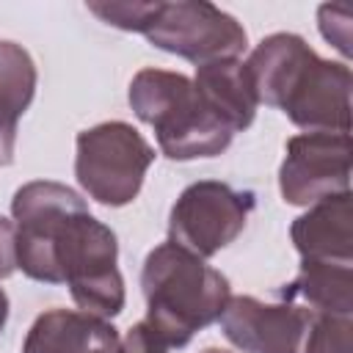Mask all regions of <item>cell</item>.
<instances>
[{"label":"cell","mask_w":353,"mask_h":353,"mask_svg":"<svg viewBox=\"0 0 353 353\" xmlns=\"http://www.w3.org/2000/svg\"><path fill=\"white\" fill-rule=\"evenodd\" d=\"M146 323L168 345L185 347L201 328L212 325L232 298L229 279L201 256L160 243L141 270Z\"/></svg>","instance_id":"6da1fadb"},{"label":"cell","mask_w":353,"mask_h":353,"mask_svg":"<svg viewBox=\"0 0 353 353\" xmlns=\"http://www.w3.org/2000/svg\"><path fill=\"white\" fill-rule=\"evenodd\" d=\"M132 113L157 135L168 160H196L221 154L234 132L218 119L196 91L193 80L179 72L141 69L127 91Z\"/></svg>","instance_id":"7a4b0ae2"},{"label":"cell","mask_w":353,"mask_h":353,"mask_svg":"<svg viewBox=\"0 0 353 353\" xmlns=\"http://www.w3.org/2000/svg\"><path fill=\"white\" fill-rule=\"evenodd\" d=\"M116 259L119 243L110 226L88 210L69 218L55 245V262L61 284H69L80 312L108 320L124 309V279Z\"/></svg>","instance_id":"3957f363"},{"label":"cell","mask_w":353,"mask_h":353,"mask_svg":"<svg viewBox=\"0 0 353 353\" xmlns=\"http://www.w3.org/2000/svg\"><path fill=\"white\" fill-rule=\"evenodd\" d=\"M152 163V143L127 121H102L77 135L74 176L85 196L105 207L138 199Z\"/></svg>","instance_id":"277c9868"},{"label":"cell","mask_w":353,"mask_h":353,"mask_svg":"<svg viewBox=\"0 0 353 353\" xmlns=\"http://www.w3.org/2000/svg\"><path fill=\"white\" fill-rule=\"evenodd\" d=\"M143 36L152 47L179 55L196 66L240 58L248 47L245 28L232 14L204 0H154Z\"/></svg>","instance_id":"5b68a950"},{"label":"cell","mask_w":353,"mask_h":353,"mask_svg":"<svg viewBox=\"0 0 353 353\" xmlns=\"http://www.w3.org/2000/svg\"><path fill=\"white\" fill-rule=\"evenodd\" d=\"M88 210L85 199L52 179H36L22 185L11 199V215L17 226V268L44 284H61L55 245L77 212Z\"/></svg>","instance_id":"8992f818"},{"label":"cell","mask_w":353,"mask_h":353,"mask_svg":"<svg viewBox=\"0 0 353 353\" xmlns=\"http://www.w3.org/2000/svg\"><path fill=\"white\" fill-rule=\"evenodd\" d=\"M254 210V193L237 190L218 179L188 185L168 215V243L210 259L234 243Z\"/></svg>","instance_id":"52a82bcc"},{"label":"cell","mask_w":353,"mask_h":353,"mask_svg":"<svg viewBox=\"0 0 353 353\" xmlns=\"http://www.w3.org/2000/svg\"><path fill=\"white\" fill-rule=\"evenodd\" d=\"M279 190L295 207H312L323 199L350 193V135H292L279 168Z\"/></svg>","instance_id":"ba28073f"},{"label":"cell","mask_w":353,"mask_h":353,"mask_svg":"<svg viewBox=\"0 0 353 353\" xmlns=\"http://www.w3.org/2000/svg\"><path fill=\"white\" fill-rule=\"evenodd\" d=\"M218 323L223 336L243 353H301L312 312L284 301L265 303L251 295H234Z\"/></svg>","instance_id":"9c48e42d"},{"label":"cell","mask_w":353,"mask_h":353,"mask_svg":"<svg viewBox=\"0 0 353 353\" xmlns=\"http://www.w3.org/2000/svg\"><path fill=\"white\" fill-rule=\"evenodd\" d=\"M279 110H284L287 119L306 132L350 135V69L347 63L325 61L314 55L295 77Z\"/></svg>","instance_id":"30bf717a"},{"label":"cell","mask_w":353,"mask_h":353,"mask_svg":"<svg viewBox=\"0 0 353 353\" xmlns=\"http://www.w3.org/2000/svg\"><path fill=\"white\" fill-rule=\"evenodd\" d=\"M353 196H331L292 221L290 237L303 259L353 265Z\"/></svg>","instance_id":"8fae6325"},{"label":"cell","mask_w":353,"mask_h":353,"mask_svg":"<svg viewBox=\"0 0 353 353\" xmlns=\"http://www.w3.org/2000/svg\"><path fill=\"white\" fill-rule=\"evenodd\" d=\"M22 353H119V334L94 314L50 309L33 320Z\"/></svg>","instance_id":"7c38bea8"},{"label":"cell","mask_w":353,"mask_h":353,"mask_svg":"<svg viewBox=\"0 0 353 353\" xmlns=\"http://www.w3.org/2000/svg\"><path fill=\"white\" fill-rule=\"evenodd\" d=\"M314 55L317 52L295 33H273V36L262 39L254 47L251 58L245 61L256 102L281 108L295 77Z\"/></svg>","instance_id":"4fadbf2b"},{"label":"cell","mask_w":353,"mask_h":353,"mask_svg":"<svg viewBox=\"0 0 353 353\" xmlns=\"http://www.w3.org/2000/svg\"><path fill=\"white\" fill-rule=\"evenodd\" d=\"M193 85L201 94V99L210 105V110L232 127V132L251 127L259 102L251 85L245 61L223 58V61L196 66Z\"/></svg>","instance_id":"5bb4252c"},{"label":"cell","mask_w":353,"mask_h":353,"mask_svg":"<svg viewBox=\"0 0 353 353\" xmlns=\"http://www.w3.org/2000/svg\"><path fill=\"white\" fill-rule=\"evenodd\" d=\"M279 298L312 314L353 317V265L303 259L298 276L279 290Z\"/></svg>","instance_id":"9a60e30c"},{"label":"cell","mask_w":353,"mask_h":353,"mask_svg":"<svg viewBox=\"0 0 353 353\" xmlns=\"http://www.w3.org/2000/svg\"><path fill=\"white\" fill-rule=\"evenodd\" d=\"M36 63L22 44L0 41V168L11 165L17 149V121L36 94Z\"/></svg>","instance_id":"2e32d148"},{"label":"cell","mask_w":353,"mask_h":353,"mask_svg":"<svg viewBox=\"0 0 353 353\" xmlns=\"http://www.w3.org/2000/svg\"><path fill=\"white\" fill-rule=\"evenodd\" d=\"M301 353H353V317L312 314Z\"/></svg>","instance_id":"e0dca14e"},{"label":"cell","mask_w":353,"mask_h":353,"mask_svg":"<svg viewBox=\"0 0 353 353\" xmlns=\"http://www.w3.org/2000/svg\"><path fill=\"white\" fill-rule=\"evenodd\" d=\"M94 17H99L105 25L110 28H119V30H132V33H143L152 11H154V0L149 3H88L85 6Z\"/></svg>","instance_id":"ac0fdd59"},{"label":"cell","mask_w":353,"mask_h":353,"mask_svg":"<svg viewBox=\"0 0 353 353\" xmlns=\"http://www.w3.org/2000/svg\"><path fill=\"white\" fill-rule=\"evenodd\" d=\"M320 33L347 58L350 55V11L345 6H320Z\"/></svg>","instance_id":"d6986e66"},{"label":"cell","mask_w":353,"mask_h":353,"mask_svg":"<svg viewBox=\"0 0 353 353\" xmlns=\"http://www.w3.org/2000/svg\"><path fill=\"white\" fill-rule=\"evenodd\" d=\"M119 353H168V345L149 328V323H135L119 342Z\"/></svg>","instance_id":"ffe728a7"},{"label":"cell","mask_w":353,"mask_h":353,"mask_svg":"<svg viewBox=\"0 0 353 353\" xmlns=\"http://www.w3.org/2000/svg\"><path fill=\"white\" fill-rule=\"evenodd\" d=\"M17 270V226L0 215V279Z\"/></svg>","instance_id":"44dd1931"},{"label":"cell","mask_w":353,"mask_h":353,"mask_svg":"<svg viewBox=\"0 0 353 353\" xmlns=\"http://www.w3.org/2000/svg\"><path fill=\"white\" fill-rule=\"evenodd\" d=\"M6 320H8V295H6L3 287H0V334H3V328H6Z\"/></svg>","instance_id":"7402d4cb"},{"label":"cell","mask_w":353,"mask_h":353,"mask_svg":"<svg viewBox=\"0 0 353 353\" xmlns=\"http://www.w3.org/2000/svg\"><path fill=\"white\" fill-rule=\"evenodd\" d=\"M201 353H226V350H218V347H207V350H201Z\"/></svg>","instance_id":"603a6c76"}]
</instances>
